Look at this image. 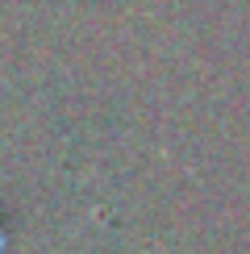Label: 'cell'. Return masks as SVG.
Masks as SVG:
<instances>
[{"mask_svg":"<svg viewBox=\"0 0 250 254\" xmlns=\"http://www.w3.org/2000/svg\"><path fill=\"white\" fill-rule=\"evenodd\" d=\"M0 250H4V234H0Z\"/></svg>","mask_w":250,"mask_h":254,"instance_id":"cell-1","label":"cell"}]
</instances>
